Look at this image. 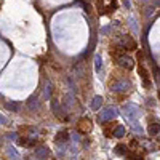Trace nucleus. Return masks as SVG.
Masks as SVG:
<instances>
[{
  "label": "nucleus",
  "mask_w": 160,
  "mask_h": 160,
  "mask_svg": "<svg viewBox=\"0 0 160 160\" xmlns=\"http://www.w3.org/2000/svg\"><path fill=\"white\" fill-rule=\"evenodd\" d=\"M79 130L80 133H88V131H91V120H88V118H82L79 122Z\"/></svg>",
  "instance_id": "7ed1b4c3"
},
{
  "label": "nucleus",
  "mask_w": 160,
  "mask_h": 160,
  "mask_svg": "<svg viewBox=\"0 0 160 160\" xmlns=\"http://www.w3.org/2000/svg\"><path fill=\"white\" fill-rule=\"evenodd\" d=\"M109 30H111V27H104V29H103V30H101V32H103V34H107V32H109Z\"/></svg>",
  "instance_id": "a211bd4d"
},
{
  "label": "nucleus",
  "mask_w": 160,
  "mask_h": 160,
  "mask_svg": "<svg viewBox=\"0 0 160 160\" xmlns=\"http://www.w3.org/2000/svg\"><path fill=\"white\" fill-rule=\"evenodd\" d=\"M125 115H127L128 118H130V120H135V118H138L139 115V109L135 106V104H125Z\"/></svg>",
  "instance_id": "f03ea898"
},
{
  "label": "nucleus",
  "mask_w": 160,
  "mask_h": 160,
  "mask_svg": "<svg viewBox=\"0 0 160 160\" xmlns=\"http://www.w3.org/2000/svg\"><path fill=\"white\" fill-rule=\"evenodd\" d=\"M27 106H29L30 111H34V109H39V99H37L35 96H30L29 101H27Z\"/></svg>",
  "instance_id": "9b49d317"
},
{
  "label": "nucleus",
  "mask_w": 160,
  "mask_h": 160,
  "mask_svg": "<svg viewBox=\"0 0 160 160\" xmlns=\"http://www.w3.org/2000/svg\"><path fill=\"white\" fill-rule=\"evenodd\" d=\"M101 106H103V98H101V96H94L93 101H91V107H93L94 111H99Z\"/></svg>",
  "instance_id": "6e6552de"
},
{
  "label": "nucleus",
  "mask_w": 160,
  "mask_h": 160,
  "mask_svg": "<svg viewBox=\"0 0 160 160\" xmlns=\"http://www.w3.org/2000/svg\"><path fill=\"white\" fill-rule=\"evenodd\" d=\"M130 26H131V29H133V30H138V27H136L135 21H133V18H130Z\"/></svg>",
  "instance_id": "f3484780"
},
{
  "label": "nucleus",
  "mask_w": 160,
  "mask_h": 160,
  "mask_svg": "<svg viewBox=\"0 0 160 160\" xmlns=\"http://www.w3.org/2000/svg\"><path fill=\"white\" fill-rule=\"evenodd\" d=\"M0 123H6V118L5 117H0Z\"/></svg>",
  "instance_id": "aec40b11"
},
{
  "label": "nucleus",
  "mask_w": 160,
  "mask_h": 160,
  "mask_svg": "<svg viewBox=\"0 0 160 160\" xmlns=\"http://www.w3.org/2000/svg\"><path fill=\"white\" fill-rule=\"evenodd\" d=\"M157 133H160V125L159 123H151V125H149V135L154 136Z\"/></svg>",
  "instance_id": "ddd939ff"
},
{
  "label": "nucleus",
  "mask_w": 160,
  "mask_h": 160,
  "mask_svg": "<svg viewBox=\"0 0 160 160\" xmlns=\"http://www.w3.org/2000/svg\"><path fill=\"white\" fill-rule=\"evenodd\" d=\"M8 138H10V139H16V133H11V135H8Z\"/></svg>",
  "instance_id": "6ab92c4d"
},
{
  "label": "nucleus",
  "mask_w": 160,
  "mask_h": 160,
  "mask_svg": "<svg viewBox=\"0 0 160 160\" xmlns=\"http://www.w3.org/2000/svg\"><path fill=\"white\" fill-rule=\"evenodd\" d=\"M127 88H128V83H125V82H118V83L112 85L111 90H112V91H115V93H120V91L127 90Z\"/></svg>",
  "instance_id": "423d86ee"
},
{
  "label": "nucleus",
  "mask_w": 160,
  "mask_h": 160,
  "mask_svg": "<svg viewBox=\"0 0 160 160\" xmlns=\"http://www.w3.org/2000/svg\"><path fill=\"white\" fill-rule=\"evenodd\" d=\"M67 139H69V133H67V131H59V133L56 135V139H54V141L59 144V142H66Z\"/></svg>",
  "instance_id": "0eeeda50"
},
{
  "label": "nucleus",
  "mask_w": 160,
  "mask_h": 160,
  "mask_svg": "<svg viewBox=\"0 0 160 160\" xmlns=\"http://www.w3.org/2000/svg\"><path fill=\"white\" fill-rule=\"evenodd\" d=\"M123 135H125V127L123 125H118V127L115 128V131H114V136L115 138H122Z\"/></svg>",
  "instance_id": "4468645a"
},
{
  "label": "nucleus",
  "mask_w": 160,
  "mask_h": 160,
  "mask_svg": "<svg viewBox=\"0 0 160 160\" xmlns=\"http://www.w3.org/2000/svg\"><path fill=\"white\" fill-rule=\"evenodd\" d=\"M117 109L115 107H106L104 109V112H101V115H99V122H107V120H112V118H115L117 117Z\"/></svg>",
  "instance_id": "f257e3e1"
},
{
  "label": "nucleus",
  "mask_w": 160,
  "mask_h": 160,
  "mask_svg": "<svg viewBox=\"0 0 160 160\" xmlns=\"http://www.w3.org/2000/svg\"><path fill=\"white\" fill-rule=\"evenodd\" d=\"M118 64H120L122 67H125V69H131V67H133V59L128 58V56H120Z\"/></svg>",
  "instance_id": "20e7f679"
},
{
  "label": "nucleus",
  "mask_w": 160,
  "mask_h": 160,
  "mask_svg": "<svg viewBox=\"0 0 160 160\" xmlns=\"http://www.w3.org/2000/svg\"><path fill=\"white\" fill-rule=\"evenodd\" d=\"M6 109H8V111H11V112H18L19 104L18 103H11V101H10V103H6Z\"/></svg>",
  "instance_id": "dca6fc26"
},
{
  "label": "nucleus",
  "mask_w": 160,
  "mask_h": 160,
  "mask_svg": "<svg viewBox=\"0 0 160 160\" xmlns=\"http://www.w3.org/2000/svg\"><path fill=\"white\" fill-rule=\"evenodd\" d=\"M115 125H117V123H115V122H109V123H107V127L106 128H104V133H106V136H109V138H111V136L112 135H114V128H115Z\"/></svg>",
  "instance_id": "9d476101"
},
{
  "label": "nucleus",
  "mask_w": 160,
  "mask_h": 160,
  "mask_svg": "<svg viewBox=\"0 0 160 160\" xmlns=\"http://www.w3.org/2000/svg\"><path fill=\"white\" fill-rule=\"evenodd\" d=\"M101 69H103V59H101L99 54H96V56H94V70H96V72H101Z\"/></svg>",
  "instance_id": "f8f14e48"
},
{
  "label": "nucleus",
  "mask_w": 160,
  "mask_h": 160,
  "mask_svg": "<svg viewBox=\"0 0 160 160\" xmlns=\"http://www.w3.org/2000/svg\"><path fill=\"white\" fill-rule=\"evenodd\" d=\"M6 152H8V155L11 157V160H18V159H19V157H18V152H16V149H15V147H10V146H8Z\"/></svg>",
  "instance_id": "2eb2a0df"
},
{
  "label": "nucleus",
  "mask_w": 160,
  "mask_h": 160,
  "mask_svg": "<svg viewBox=\"0 0 160 160\" xmlns=\"http://www.w3.org/2000/svg\"><path fill=\"white\" fill-rule=\"evenodd\" d=\"M48 154H50V151H48L47 147H39V149L35 151V157L40 159V160L47 159V157H48Z\"/></svg>",
  "instance_id": "39448f33"
},
{
  "label": "nucleus",
  "mask_w": 160,
  "mask_h": 160,
  "mask_svg": "<svg viewBox=\"0 0 160 160\" xmlns=\"http://www.w3.org/2000/svg\"><path fill=\"white\" fill-rule=\"evenodd\" d=\"M115 152H117L118 155H125L127 157L130 152H128V147L127 146H123V144H118V146H115Z\"/></svg>",
  "instance_id": "1a4fd4ad"
}]
</instances>
